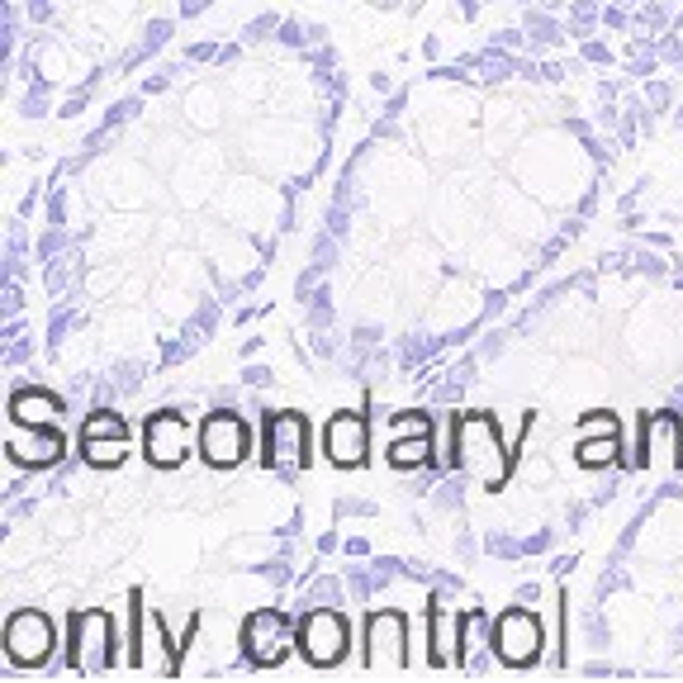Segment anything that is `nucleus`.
<instances>
[{
    "instance_id": "21",
    "label": "nucleus",
    "mask_w": 683,
    "mask_h": 683,
    "mask_svg": "<svg viewBox=\"0 0 683 683\" xmlns=\"http://www.w3.org/2000/svg\"><path fill=\"white\" fill-rule=\"evenodd\" d=\"M81 437H128V418L119 408H91L81 418Z\"/></svg>"
},
{
    "instance_id": "15",
    "label": "nucleus",
    "mask_w": 683,
    "mask_h": 683,
    "mask_svg": "<svg viewBox=\"0 0 683 683\" xmlns=\"http://www.w3.org/2000/svg\"><path fill=\"white\" fill-rule=\"evenodd\" d=\"M384 465H390L394 475H422V470H441L437 465V441H432V432L390 437V447H384Z\"/></svg>"
},
{
    "instance_id": "22",
    "label": "nucleus",
    "mask_w": 683,
    "mask_h": 683,
    "mask_svg": "<svg viewBox=\"0 0 683 683\" xmlns=\"http://www.w3.org/2000/svg\"><path fill=\"white\" fill-rule=\"evenodd\" d=\"M617 432H622V418L612 408H593L575 422V437H617Z\"/></svg>"
},
{
    "instance_id": "10",
    "label": "nucleus",
    "mask_w": 683,
    "mask_h": 683,
    "mask_svg": "<svg viewBox=\"0 0 683 683\" xmlns=\"http://www.w3.org/2000/svg\"><path fill=\"white\" fill-rule=\"evenodd\" d=\"M290 650H294V622L280 607H256L242 622V655H247L252 669H280Z\"/></svg>"
},
{
    "instance_id": "18",
    "label": "nucleus",
    "mask_w": 683,
    "mask_h": 683,
    "mask_svg": "<svg viewBox=\"0 0 683 683\" xmlns=\"http://www.w3.org/2000/svg\"><path fill=\"white\" fill-rule=\"evenodd\" d=\"M575 465L583 475H607V470H626V441L617 437H575Z\"/></svg>"
},
{
    "instance_id": "35",
    "label": "nucleus",
    "mask_w": 683,
    "mask_h": 683,
    "mask_svg": "<svg viewBox=\"0 0 683 683\" xmlns=\"http://www.w3.org/2000/svg\"><path fill=\"white\" fill-rule=\"evenodd\" d=\"M479 10H484V0H455L451 14H461V20H479Z\"/></svg>"
},
{
    "instance_id": "43",
    "label": "nucleus",
    "mask_w": 683,
    "mask_h": 683,
    "mask_svg": "<svg viewBox=\"0 0 683 683\" xmlns=\"http://www.w3.org/2000/svg\"><path fill=\"white\" fill-rule=\"evenodd\" d=\"M612 5H622V10H636V5H640V0H612Z\"/></svg>"
},
{
    "instance_id": "29",
    "label": "nucleus",
    "mask_w": 683,
    "mask_h": 683,
    "mask_svg": "<svg viewBox=\"0 0 683 683\" xmlns=\"http://www.w3.org/2000/svg\"><path fill=\"white\" fill-rule=\"evenodd\" d=\"M276 38L285 43V48H304V43H309V38H304V24H299V20H285Z\"/></svg>"
},
{
    "instance_id": "13",
    "label": "nucleus",
    "mask_w": 683,
    "mask_h": 683,
    "mask_svg": "<svg viewBox=\"0 0 683 683\" xmlns=\"http://www.w3.org/2000/svg\"><path fill=\"white\" fill-rule=\"evenodd\" d=\"M323 455L333 470H361L370 461V422L361 408H337L323 427Z\"/></svg>"
},
{
    "instance_id": "9",
    "label": "nucleus",
    "mask_w": 683,
    "mask_h": 683,
    "mask_svg": "<svg viewBox=\"0 0 683 683\" xmlns=\"http://www.w3.org/2000/svg\"><path fill=\"white\" fill-rule=\"evenodd\" d=\"M262 465L276 470V475H290V470H309L313 461V447H309V418L294 408H280V413H266L262 422Z\"/></svg>"
},
{
    "instance_id": "23",
    "label": "nucleus",
    "mask_w": 683,
    "mask_h": 683,
    "mask_svg": "<svg viewBox=\"0 0 683 683\" xmlns=\"http://www.w3.org/2000/svg\"><path fill=\"white\" fill-rule=\"evenodd\" d=\"M280 14H256V20H247V28H242V43H266L280 34Z\"/></svg>"
},
{
    "instance_id": "17",
    "label": "nucleus",
    "mask_w": 683,
    "mask_h": 683,
    "mask_svg": "<svg viewBox=\"0 0 683 683\" xmlns=\"http://www.w3.org/2000/svg\"><path fill=\"white\" fill-rule=\"evenodd\" d=\"M498 646H494V622L484 617L479 607H465V640H461V669L465 674H479V669H494Z\"/></svg>"
},
{
    "instance_id": "12",
    "label": "nucleus",
    "mask_w": 683,
    "mask_h": 683,
    "mask_svg": "<svg viewBox=\"0 0 683 683\" xmlns=\"http://www.w3.org/2000/svg\"><path fill=\"white\" fill-rule=\"evenodd\" d=\"M5 455L14 470H57L67 461V432L57 422L48 427H28V422H10V437H5Z\"/></svg>"
},
{
    "instance_id": "5",
    "label": "nucleus",
    "mask_w": 683,
    "mask_h": 683,
    "mask_svg": "<svg viewBox=\"0 0 683 683\" xmlns=\"http://www.w3.org/2000/svg\"><path fill=\"white\" fill-rule=\"evenodd\" d=\"M494 646H498V664L503 669H536L546 664V622H541L536 607L512 603L494 617Z\"/></svg>"
},
{
    "instance_id": "31",
    "label": "nucleus",
    "mask_w": 683,
    "mask_h": 683,
    "mask_svg": "<svg viewBox=\"0 0 683 683\" xmlns=\"http://www.w3.org/2000/svg\"><path fill=\"white\" fill-rule=\"evenodd\" d=\"M512 598H518V603H532V607H536V603H541V598H546V589H541V583H536V579H522V583H518V589H512Z\"/></svg>"
},
{
    "instance_id": "40",
    "label": "nucleus",
    "mask_w": 683,
    "mask_h": 683,
    "mask_svg": "<svg viewBox=\"0 0 683 683\" xmlns=\"http://www.w3.org/2000/svg\"><path fill=\"white\" fill-rule=\"evenodd\" d=\"M337 551V532H323L319 536V555H333Z\"/></svg>"
},
{
    "instance_id": "4",
    "label": "nucleus",
    "mask_w": 683,
    "mask_h": 683,
    "mask_svg": "<svg viewBox=\"0 0 683 683\" xmlns=\"http://www.w3.org/2000/svg\"><path fill=\"white\" fill-rule=\"evenodd\" d=\"M128 664L148 674H181V646L166 636V617L148 607L142 593H134L128 607Z\"/></svg>"
},
{
    "instance_id": "7",
    "label": "nucleus",
    "mask_w": 683,
    "mask_h": 683,
    "mask_svg": "<svg viewBox=\"0 0 683 683\" xmlns=\"http://www.w3.org/2000/svg\"><path fill=\"white\" fill-rule=\"evenodd\" d=\"M0 650L14 669H48L57 655V626L38 607H14L0 632Z\"/></svg>"
},
{
    "instance_id": "32",
    "label": "nucleus",
    "mask_w": 683,
    "mask_h": 683,
    "mask_svg": "<svg viewBox=\"0 0 683 683\" xmlns=\"http://www.w3.org/2000/svg\"><path fill=\"white\" fill-rule=\"evenodd\" d=\"M626 24H632V20H626V10L607 0V5H603V28H626Z\"/></svg>"
},
{
    "instance_id": "38",
    "label": "nucleus",
    "mask_w": 683,
    "mask_h": 683,
    "mask_svg": "<svg viewBox=\"0 0 683 683\" xmlns=\"http://www.w3.org/2000/svg\"><path fill=\"white\" fill-rule=\"evenodd\" d=\"M262 347H266V337H262V333H252L247 342H242V356H256V351H262Z\"/></svg>"
},
{
    "instance_id": "1",
    "label": "nucleus",
    "mask_w": 683,
    "mask_h": 683,
    "mask_svg": "<svg viewBox=\"0 0 683 683\" xmlns=\"http://www.w3.org/2000/svg\"><path fill=\"white\" fill-rule=\"evenodd\" d=\"M518 465V447L498 432L489 413H461V432H455V470L470 475L484 494H498Z\"/></svg>"
},
{
    "instance_id": "30",
    "label": "nucleus",
    "mask_w": 683,
    "mask_h": 683,
    "mask_svg": "<svg viewBox=\"0 0 683 683\" xmlns=\"http://www.w3.org/2000/svg\"><path fill=\"white\" fill-rule=\"evenodd\" d=\"M555 546V532H536V536H522V555H546Z\"/></svg>"
},
{
    "instance_id": "39",
    "label": "nucleus",
    "mask_w": 683,
    "mask_h": 683,
    "mask_svg": "<svg viewBox=\"0 0 683 683\" xmlns=\"http://www.w3.org/2000/svg\"><path fill=\"white\" fill-rule=\"evenodd\" d=\"M669 128H679V134H683V95L674 100V109H669Z\"/></svg>"
},
{
    "instance_id": "26",
    "label": "nucleus",
    "mask_w": 683,
    "mask_h": 683,
    "mask_svg": "<svg viewBox=\"0 0 683 683\" xmlns=\"http://www.w3.org/2000/svg\"><path fill=\"white\" fill-rule=\"evenodd\" d=\"M375 503H370V498H337L333 503V518H375Z\"/></svg>"
},
{
    "instance_id": "25",
    "label": "nucleus",
    "mask_w": 683,
    "mask_h": 683,
    "mask_svg": "<svg viewBox=\"0 0 683 683\" xmlns=\"http://www.w3.org/2000/svg\"><path fill=\"white\" fill-rule=\"evenodd\" d=\"M646 105H650V109H674V81L650 77V81H646Z\"/></svg>"
},
{
    "instance_id": "16",
    "label": "nucleus",
    "mask_w": 683,
    "mask_h": 683,
    "mask_svg": "<svg viewBox=\"0 0 683 683\" xmlns=\"http://www.w3.org/2000/svg\"><path fill=\"white\" fill-rule=\"evenodd\" d=\"M62 413H67V404L53 390H43V384H20V390L10 394V422L48 427V422H62Z\"/></svg>"
},
{
    "instance_id": "8",
    "label": "nucleus",
    "mask_w": 683,
    "mask_h": 683,
    "mask_svg": "<svg viewBox=\"0 0 683 683\" xmlns=\"http://www.w3.org/2000/svg\"><path fill=\"white\" fill-rule=\"evenodd\" d=\"M195 451L209 470H238L252 455V422L238 408H213L195 427Z\"/></svg>"
},
{
    "instance_id": "3",
    "label": "nucleus",
    "mask_w": 683,
    "mask_h": 683,
    "mask_svg": "<svg viewBox=\"0 0 683 683\" xmlns=\"http://www.w3.org/2000/svg\"><path fill=\"white\" fill-rule=\"evenodd\" d=\"M337 607L333 603H327V607H304L294 617V655L309 669L347 664V655H351V622H347V612H337Z\"/></svg>"
},
{
    "instance_id": "37",
    "label": "nucleus",
    "mask_w": 683,
    "mask_h": 683,
    "mask_svg": "<svg viewBox=\"0 0 683 683\" xmlns=\"http://www.w3.org/2000/svg\"><path fill=\"white\" fill-rule=\"evenodd\" d=\"M370 91H375V95H390V91H394L390 71H370Z\"/></svg>"
},
{
    "instance_id": "24",
    "label": "nucleus",
    "mask_w": 683,
    "mask_h": 683,
    "mask_svg": "<svg viewBox=\"0 0 683 683\" xmlns=\"http://www.w3.org/2000/svg\"><path fill=\"white\" fill-rule=\"evenodd\" d=\"M166 38H171V20H152L148 28H142V48L134 57H152V53H162L166 48Z\"/></svg>"
},
{
    "instance_id": "34",
    "label": "nucleus",
    "mask_w": 683,
    "mask_h": 683,
    "mask_svg": "<svg viewBox=\"0 0 683 683\" xmlns=\"http://www.w3.org/2000/svg\"><path fill=\"white\" fill-rule=\"evenodd\" d=\"M342 551H347L351 560H366V555H370V541H366V536H347V541H342Z\"/></svg>"
},
{
    "instance_id": "27",
    "label": "nucleus",
    "mask_w": 683,
    "mask_h": 683,
    "mask_svg": "<svg viewBox=\"0 0 683 683\" xmlns=\"http://www.w3.org/2000/svg\"><path fill=\"white\" fill-rule=\"evenodd\" d=\"M579 57L583 62H593V67H612V48L607 43H598V38H579Z\"/></svg>"
},
{
    "instance_id": "42",
    "label": "nucleus",
    "mask_w": 683,
    "mask_h": 683,
    "mask_svg": "<svg viewBox=\"0 0 683 683\" xmlns=\"http://www.w3.org/2000/svg\"><path fill=\"white\" fill-rule=\"evenodd\" d=\"M370 5L384 10V14H394V10H398V0H370Z\"/></svg>"
},
{
    "instance_id": "20",
    "label": "nucleus",
    "mask_w": 683,
    "mask_h": 683,
    "mask_svg": "<svg viewBox=\"0 0 683 683\" xmlns=\"http://www.w3.org/2000/svg\"><path fill=\"white\" fill-rule=\"evenodd\" d=\"M128 437H81V465L85 470H119L128 461Z\"/></svg>"
},
{
    "instance_id": "11",
    "label": "nucleus",
    "mask_w": 683,
    "mask_h": 683,
    "mask_svg": "<svg viewBox=\"0 0 683 683\" xmlns=\"http://www.w3.org/2000/svg\"><path fill=\"white\" fill-rule=\"evenodd\" d=\"M190 418L181 408H157L148 422H142V461L152 470H181L185 455H190Z\"/></svg>"
},
{
    "instance_id": "44",
    "label": "nucleus",
    "mask_w": 683,
    "mask_h": 683,
    "mask_svg": "<svg viewBox=\"0 0 683 683\" xmlns=\"http://www.w3.org/2000/svg\"><path fill=\"white\" fill-rule=\"evenodd\" d=\"M518 5H541V0H518Z\"/></svg>"
},
{
    "instance_id": "14",
    "label": "nucleus",
    "mask_w": 683,
    "mask_h": 683,
    "mask_svg": "<svg viewBox=\"0 0 683 683\" xmlns=\"http://www.w3.org/2000/svg\"><path fill=\"white\" fill-rule=\"evenodd\" d=\"M461 640H465V607H451V598H432L427 607V650L432 669H461Z\"/></svg>"
},
{
    "instance_id": "41",
    "label": "nucleus",
    "mask_w": 683,
    "mask_h": 683,
    "mask_svg": "<svg viewBox=\"0 0 683 683\" xmlns=\"http://www.w3.org/2000/svg\"><path fill=\"white\" fill-rule=\"evenodd\" d=\"M422 57H427V62H437V57H441V38H427L422 43Z\"/></svg>"
},
{
    "instance_id": "6",
    "label": "nucleus",
    "mask_w": 683,
    "mask_h": 683,
    "mask_svg": "<svg viewBox=\"0 0 683 683\" xmlns=\"http://www.w3.org/2000/svg\"><path fill=\"white\" fill-rule=\"evenodd\" d=\"M361 664L375 674H394V669H413V640H408V612L398 607H375L361 626Z\"/></svg>"
},
{
    "instance_id": "36",
    "label": "nucleus",
    "mask_w": 683,
    "mask_h": 683,
    "mask_svg": "<svg viewBox=\"0 0 683 683\" xmlns=\"http://www.w3.org/2000/svg\"><path fill=\"white\" fill-rule=\"evenodd\" d=\"M166 85H171V77H166V71H152V77L142 81V95H162Z\"/></svg>"
},
{
    "instance_id": "19",
    "label": "nucleus",
    "mask_w": 683,
    "mask_h": 683,
    "mask_svg": "<svg viewBox=\"0 0 683 683\" xmlns=\"http://www.w3.org/2000/svg\"><path fill=\"white\" fill-rule=\"evenodd\" d=\"M522 28H526V48L532 53H551L569 38V24L555 20V10H546V5H526Z\"/></svg>"
},
{
    "instance_id": "2",
    "label": "nucleus",
    "mask_w": 683,
    "mask_h": 683,
    "mask_svg": "<svg viewBox=\"0 0 683 683\" xmlns=\"http://www.w3.org/2000/svg\"><path fill=\"white\" fill-rule=\"evenodd\" d=\"M128 636H119V622L109 617L105 607H81L67 617V669L71 674H109V669L124 664Z\"/></svg>"
},
{
    "instance_id": "33",
    "label": "nucleus",
    "mask_w": 683,
    "mask_h": 683,
    "mask_svg": "<svg viewBox=\"0 0 683 683\" xmlns=\"http://www.w3.org/2000/svg\"><path fill=\"white\" fill-rule=\"evenodd\" d=\"M575 565H579L575 551H569V555H555V560H551V575H555V579H569V569H575Z\"/></svg>"
},
{
    "instance_id": "28",
    "label": "nucleus",
    "mask_w": 683,
    "mask_h": 683,
    "mask_svg": "<svg viewBox=\"0 0 683 683\" xmlns=\"http://www.w3.org/2000/svg\"><path fill=\"white\" fill-rule=\"evenodd\" d=\"M242 384H247V390H270V384H276V370L270 366H242Z\"/></svg>"
}]
</instances>
